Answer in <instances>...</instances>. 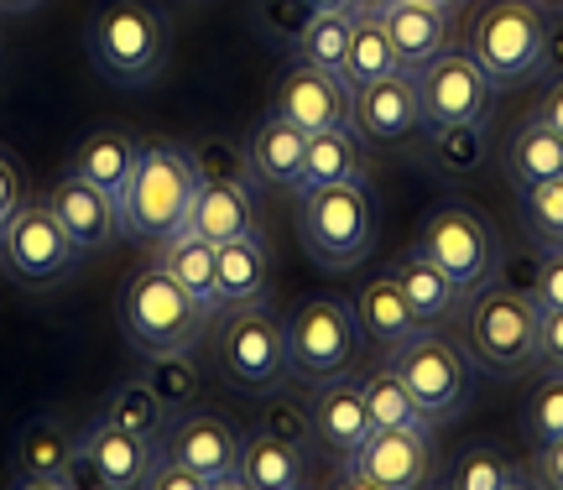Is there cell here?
<instances>
[{
    "label": "cell",
    "instance_id": "7dc6e473",
    "mask_svg": "<svg viewBox=\"0 0 563 490\" xmlns=\"http://www.w3.org/2000/svg\"><path fill=\"white\" fill-rule=\"evenodd\" d=\"M21 204H26V172H21L16 157L0 152V230H5V220H11Z\"/></svg>",
    "mask_w": 563,
    "mask_h": 490
},
{
    "label": "cell",
    "instance_id": "30bf717a",
    "mask_svg": "<svg viewBox=\"0 0 563 490\" xmlns=\"http://www.w3.org/2000/svg\"><path fill=\"white\" fill-rule=\"evenodd\" d=\"M340 480L350 490H418L439 480L433 428H376L361 449L340 459Z\"/></svg>",
    "mask_w": 563,
    "mask_h": 490
},
{
    "label": "cell",
    "instance_id": "bcb514c9",
    "mask_svg": "<svg viewBox=\"0 0 563 490\" xmlns=\"http://www.w3.org/2000/svg\"><path fill=\"white\" fill-rule=\"evenodd\" d=\"M538 366L563 370V308H543L538 319Z\"/></svg>",
    "mask_w": 563,
    "mask_h": 490
},
{
    "label": "cell",
    "instance_id": "6da1fadb",
    "mask_svg": "<svg viewBox=\"0 0 563 490\" xmlns=\"http://www.w3.org/2000/svg\"><path fill=\"white\" fill-rule=\"evenodd\" d=\"M538 319H543V308L532 292L511 282L481 287L464 313V355L485 376L517 381L527 370H538Z\"/></svg>",
    "mask_w": 563,
    "mask_h": 490
},
{
    "label": "cell",
    "instance_id": "8992f818",
    "mask_svg": "<svg viewBox=\"0 0 563 490\" xmlns=\"http://www.w3.org/2000/svg\"><path fill=\"white\" fill-rule=\"evenodd\" d=\"M282 328H287V376L308 387L350 376L365 355V334L350 298H308Z\"/></svg>",
    "mask_w": 563,
    "mask_h": 490
},
{
    "label": "cell",
    "instance_id": "44dd1931",
    "mask_svg": "<svg viewBox=\"0 0 563 490\" xmlns=\"http://www.w3.org/2000/svg\"><path fill=\"white\" fill-rule=\"evenodd\" d=\"M188 230L203 241H245L262 235V209H256V188L245 183H199L194 204H188Z\"/></svg>",
    "mask_w": 563,
    "mask_h": 490
},
{
    "label": "cell",
    "instance_id": "8d00e7d4",
    "mask_svg": "<svg viewBox=\"0 0 563 490\" xmlns=\"http://www.w3.org/2000/svg\"><path fill=\"white\" fill-rule=\"evenodd\" d=\"M141 381L157 391L167 412H188L194 408V397H199V366H194V355L188 349H167V355H146L141 360Z\"/></svg>",
    "mask_w": 563,
    "mask_h": 490
},
{
    "label": "cell",
    "instance_id": "7c38bea8",
    "mask_svg": "<svg viewBox=\"0 0 563 490\" xmlns=\"http://www.w3.org/2000/svg\"><path fill=\"white\" fill-rule=\"evenodd\" d=\"M214 345H220L224 376H235L241 387L277 391L287 381V328L277 313H266L262 298L230 308Z\"/></svg>",
    "mask_w": 563,
    "mask_h": 490
},
{
    "label": "cell",
    "instance_id": "5b68a950",
    "mask_svg": "<svg viewBox=\"0 0 563 490\" xmlns=\"http://www.w3.org/2000/svg\"><path fill=\"white\" fill-rule=\"evenodd\" d=\"M298 235L302 250L329 271H350L376 245V199L365 178L298 193Z\"/></svg>",
    "mask_w": 563,
    "mask_h": 490
},
{
    "label": "cell",
    "instance_id": "ab89813d",
    "mask_svg": "<svg viewBox=\"0 0 563 490\" xmlns=\"http://www.w3.org/2000/svg\"><path fill=\"white\" fill-rule=\"evenodd\" d=\"M308 21H313L308 0H256V32H262L277 53H287V58L298 53Z\"/></svg>",
    "mask_w": 563,
    "mask_h": 490
},
{
    "label": "cell",
    "instance_id": "f1b7e54d",
    "mask_svg": "<svg viewBox=\"0 0 563 490\" xmlns=\"http://www.w3.org/2000/svg\"><path fill=\"white\" fill-rule=\"evenodd\" d=\"M141 157V142L131 131H89L74 152V172L89 178L95 188H104L110 199H121V188L131 183V167Z\"/></svg>",
    "mask_w": 563,
    "mask_h": 490
},
{
    "label": "cell",
    "instance_id": "74e56055",
    "mask_svg": "<svg viewBox=\"0 0 563 490\" xmlns=\"http://www.w3.org/2000/svg\"><path fill=\"white\" fill-rule=\"evenodd\" d=\"M350 21L344 11H319V16L308 21V32H302L298 63H313V68H329V74H344V58H350Z\"/></svg>",
    "mask_w": 563,
    "mask_h": 490
},
{
    "label": "cell",
    "instance_id": "f546056e",
    "mask_svg": "<svg viewBox=\"0 0 563 490\" xmlns=\"http://www.w3.org/2000/svg\"><path fill=\"white\" fill-rule=\"evenodd\" d=\"M559 172H563V136L538 115L522 121L511 131V142H506V178L517 188H532L543 178H559Z\"/></svg>",
    "mask_w": 563,
    "mask_h": 490
},
{
    "label": "cell",
    "instance_id": "816d5d0a",
    "mask_svg": "<svg viewBox=\"0 0 563 490\" xmlns=\"http://www.w3.org/2000/svg\"><path fill=\"white\" fill-rule=\"evenodd\" d=\"M308 11H313V16H319V11H344V16H355L361 0H308Z\"/></svg>",
    "mask_w": 563,
    "mask_h": 490
},
{
    "label": "cell",
    "instance_id": "f907efd6",
    "mask_svg": "<svg viewBox=\"0 0 563 490\" xmlns=\"http://www.w3.org/2000/svg\"><path fill=\"white\" fill-rule=\"evenodd\" d=\"M532 115H538L543 125H553V131L563 136V79L548 83V89H543V100H538V110H532Z\"/></svg>",
    "mask_w": 563,
    "mask_h": 490
},
{
    "label": "cell",
    "instance_id": "9f6ffc18",
    "mask_svg": "<svg viewBox=\"0 0 563 490\" xmlns=\"http://www.w3.org/2000/svg\"><path fill=\"white\" fill-rule=\"evenodd\" d=\"M548 5H559V11H563V0H548Z\"/></svg>",
    "mask_w": 563,
    "mask_h": 490
},
{
    "label": "cell",
    "instance_id": "d590c367",
    "mask_svg": "<svg viewBox=\"0 0 563 490\" xmlns=\"http://www.w3.org/2000/svg\"><path fill=\"white\" fill-rule=\"evenodd\" d=\"M422 142L439 172L464 178L485 163V142H490V121H449V125H422Z\"/></svg>",
    "mask_w": 563,
    "mask_h": 490
},
{
    "label": "cell",
    "instance_id": "2e32d148",
    "mask_svg": "<svg viewBox=\"0 0 563 490\" xmlns=\"http://www.w3.org/2000/svg\"><path fill=\"white\" fill-rule=\"evenodd\" d=\"M42 204L53 209V220L63 225V235L79 245V256L110 250V245L121 241V204H115L104 188L89 183V178H79L74 167L53 183V193H47Z\"/></svg>",
    "mask_w": 563,
    "mask_h": 490
},
{
    "label": "cell",
    "instance_id": "ee69618b",
    "mask_svg": "<svg viewBox=\"0 0 563 490\" xmlns=\"http://www.w3.org/2000/svg\"><path fill=\"white\" fill-rule=\"evenodd\" d=\"M538 308H563V241L538 245V282H532Z\"/></svg>",
    "mask_w": 563,
    "mask_h": 490
},
{
    "label": "cell",
    "instance_id": "db71d44e",
    "mask_svg": "<svg viewBox=\"0 0 563 490\" xmlns=\"http://www.w3.org/2000/svg\"><path fill=\"white\" fill-rule=\"evenodd\" d=\"M422 5H443V11H454V5H460V0H422Z\"/></svg>",
    "mask_w": 563,
    "mask_h": 490
},
{
    "label": "cell",
    "instance_id": "d6a6232c",
    "mask_svg": "<svg viewBox=\"0 0 563 490\" xmlns=\"http://www.w3.org/2000/svg\"><path fill=\"white\" fill-rule=\"evenodd\" d=\"M439 486H454V490H527L532 486V475L527 465H517L506 449L496 444H475V449H464L449 470H443Z\"/></svg>",
    "mask_w": 563,
    "mask_h": 490
},
{
    "label": "cell",
    "instance_id": "1f68e13d",
    "mask_svg": "<svg viewBox=\"0 0 563 490\" xmlns=\"http://www.w3.org/2000/svg\"><path fill=\"white\" fill-rule=\"evenodd\" d=\"M100 417H104V423H115V428H125V433H141V438H162V433H167V423H173L167 402H162L157 391L141 381V370L104 391Z\"/></svg>",
    "mask_w": 563,
    "mask_h": 490
},
{
    "label": "cell",
    "instance_id": "277c9868",
    "mask_svg": "<svg viewBox=\"0 0 563 490\" xmlns=\"http://www.w3.org/2000/svg\"><path fill=\"white\" fill-rule=\"evenodd\" d=\"M209 313L183 282H173L162 266H141L121 287V334L141 355H167V349H194L209 328Z\"/></svg>",
    "mask_w": 563,
    "mask_h": 490
},
{
    "label": "cell",
    "instance_id": "7bdbcfd3",
    "mask_svg": "<svg viewBox=\"0 0 563 490\" xmlns=\"http://www.w3.org/2000/svg\"><path fill=\"white\" fill-rule=\"evenodd\" d=\"M256 428L277 433L287 444H308V438H313V412H308V402H298V397H272L262 408V417H256Z\"/></svg>",
    "mask_w": 563,
    "mask_h": 490
},
{
    "label": "cell",
    "instance_id": "b9f144b4",
    "mask_svg": "<svg viewBox=\"0 0 563 490\" xmlns=\"http://www.w3.org/2000/svg\"><path fill=\"white\" fill-rule=\"evenodd\" d=\"M527 433L538 438V444H548V438H559L563 433V370H548L543 387L527 397Z\"/></svg>",
    "mask_w": 563,
    "mask_h": 490
},
{
    "label": "cell",
    "instance_id": "d4e9b609",
    "mask_svg": "<svg viewBox=\"0 0 563 490\" xmlns=\"http://www.w3.org/2000/svg\"><path fill=\"white\" fill-rule=\"evenodd\" d=\"M308 475V444H287L262 428L241 438V490H302Z\"/></svg>",
    "mask_w": 563,
    "mask_h": 490
},
{
    "label": "cell",
    "instance_id": "f35d334b",
    "mask_svg": "<svg viewBox=\"0 0 563 490\" xmlns=\"http://www.w3.org/2000/svg\"><path fill=\"white\" fill-rule=\"evenodd\" d=\"M188 157H194V172H199V183H245V188H256V178H251V163H245V146H241V142H224V136H203V142L188 146Z\"/></svg>",
    "mask_w": 563,
    "mask_h": 490
},
{
    "label": "cell",
    "instance_id": "83f0119b",
    "mask_svg": "<svg viewBox=\"0 0 563 490\" xmlns=\"http://www.w3.org/2000/svg\"><path fill=\"white\" fill-rule=\"evenodd\" d=\"M391 277H397V287H402V298L412 303V313H418V324H422V328L460 319V303H464V298L454 292V282L443 277L439 266L422 256L418 245H412L402 261L391 266Z\"/></svg>",
    "mask_w": 563,
    "mask_h": 490
},
{
    "label": "cell",
    "instance_id": "484cf974",
    "mask_svg": "<svg viewBox=\"0 0 563 490\" xmlns=\"http://www.w3.org/2000/svg\"><path fill=\"white\" fill-rule=\"evenodd\" d=\"M266 287H272V250L262 245V235L214 245V308L256 303L266 298Z\"/></svg>",
    "mask_w": 563,
    "mask_h": 490
},
{
    "label": "cell",
    "instance_id": "52a82bcc",
    "mask_svg": "<svg viewBox=\"0 0 563 490\" xmlns=\"http://www.w3.org/2000/svg\"><path fill=\"white\" fill-rule=\"evenodd\" d=\"M543 32L548 11L538 0H490L470 26L464 53L481 63V74L496 89H517L543 74Z\"/></svg>",
    "mask_w": 563,
    "mask_h": 490
},
{
    "label": "cell",
    "instance_id": "e0dca14e",
    "mask_svg": "<svg viewBox=\"0 0 563 490\" xmlns=\"http://www.w3.org/2000/svg\"><path fill=\"white\" fill-rule=\"evenodd\" d=\"M350 100H355V131H361L365 142L397 146V142H407L412 131H422L418 79H412L407 68L386 74V79L361 83V89H355Z\"/></svg>",
    "mask_w": 563,
    "mask_h": 490
},
{
    "label": "cell",
    "instance_id": "f5cc1de1",
    "mask_svg": "<svg viewBox=\"0 0 563 490\" xmlns=\"http://www.w3.org/2000/svg\"><path fill=\"white\" fill-rule=\"evenodd\" d=\"M42 0H0V11H11V16H26V11H37Z\"/></svg>",
    "mask_w": 563,
    "mask_h": 490
},
{
    "label": "cell",
    "instance_id": "cb8c5ba5",
    "mask_svg": "<svg viewBox=\"0 0 563 490\" xmlns=\"http://www.w3.org/2000/svg\"><path fill=\"white\" fill-rule=\"evenodd\" d=\"M350 178H365V136L355 131V121L308 131L302 167H298V188H292V193L329 188V183H350Z\"/></svg>",
    "mask_w": 563,
    "mask_h": 490
},
{
    "label": "cell",
    "instance_id": "ac0fdd59",
    "mask_svg": "<svg viewBox=\"0 0 563 490\" xmlns=\"http://www.w3.org/2000/svg\"><path fill=\"white\" fill-rule=\"evenodd\" d=\"M74 449H79V433L63 417H53V412L26 417L16 428V444H11V480L21 490H58L63 465L74 459Z\"/></svg>",
    "mask_w": 563,
    "mask_h": 490
},
{
    "label": "cell",
    "instance_id": "8fae6325",
    "mask_svg": "<svg viewBox=\"0 0 563 490\" xmlns=\"http://www.w3.org/2000/svg\"><path fill=\"white\" fill-rule=\"evenodd\" d=\"M79 245L63 235L47 204H21L0 230V266L21 287H58L74 277Z\"/></svg>",
    "mask_w": 563,
    "mask_h": 490
},
{
    "label": "cell",
    "instance_id": "3957f363",
    "mask_svg": "<svg viewBox=\"0 0 563 490\" xmlns=\"http://www.w3.org/2000/svg\"><path fill=\"white\" fill-rule=\"evenodd\" d=\"M84 53L115 89H146L167 63V21L146 0H104L84 26Z\"/></svg>",
    "mask_w": 563,
    "mask_h": 490
},
{
    "label": "cell",
    "instance_id": "ffe728a7",
    "mask_svg": "<svg viewBox=\"0 0 563 490\" xmlns=\"http://www.w3.org/2000/svg\"><path fill=\"white\" fill-rule=\"evenodd\" d=\"M308 412H313V438H319L334 459H350V454H355L365 438L376 433L371 412H365L361 381H350V376H340V381H323L319 397L308 402Z\"/></svg>",
    "mask_w": 563,
    "mask_h": 490
},
{
    "label": "cell",
    "instance_id": "836d02e7",
    "mask_svg": "<svg viewBox=\"0 0 563 490\" xmlns=\"http://www.w3.org/2000/svg\"><path fill=\"white\" fill-rule=\"evenodd\" d=\"M361 397H365V412H371V423H376V428H433V423L422 417V408L412 402V391H407V381L397 376L391 360H382V366L365 370Z\"/></svg>",
    "mask_w": 563,
    "mask_h": 490
},
{
    "label": "cell",
    "instance_id": "60d3db41",
    "mask_svg": "<svg viewBox=\"0 0 563 490\" xmlns=\"http://www.w3.org/2000/svg\"><path fill=\"white\" fill-rule=\"evenodd\" d=\"M522 220L532 230L538 245H559L563 241V172L543 178V183L522 188Z\"/></svg>",
    "mask_w": 563,
    "mask_h": 490
},
{
    "label": "cell",
    "instance_id": "c3c4849f",
    "mask_svg": "<svg viewBox=\"0 0 563 490\" xmlns=\"http://www.w3.org/2000/svg\"><path fill=\"white\" fill-rule=\"evenodd\" d=\"M532 486H548V490H563V433L559 438H548L538 444V459H532Z\"/></svg>",
    "mask_w": 563,
    "mask_h": 490
},
{
    "label": "cell",
    "instance_id": "5bb4252c",
    "mask_svg": "<svg viewBox=\"0 0 563 490\" xmlns=\"http://www.w3.org/2000/svg\"><path fill=\"white\" fill-rule=\"evenodd\" d=\"M241 438L245 433L220 412H178V423H167V454L209 490H241Z\"/></svg>",
    "mask_w": 563,
    "mask_h": 490
},
{
    "label": "cell",
    "instance_id": "4fadbf2b",
    "mask_svg": "<svg viewBox=\"0 0 563 490\" xmlns=\"http://www.w3.org/2000/svg\"><path fill=\"white\" fill-rule=\"evenodd\" d=\"M418 100L422 125H449V121H490L496 110V83L481 74V63L470 53H433L418 74Z\"/></svg>",
    "mask_w": 563,
    "mask_h": 490
},
{
    "label": "cell",
    "instance_id": "9a60e30c",
    "mask_svg": "<svg viewBox=\"0 0 563 490\" xmlns=\"http://www.w3.org/2000/svg\"><path fill=\"white\" fill-rule=\"evenodd\" d=\"M355 89L329 74V68H313V63H292L287 74L272 89V110L282 121H292L298 131H323V125H344L355 121Z\"/></svg>",
    "mask_w": 563,
    "mask_h": 490
},
{
    "label": "cell",
    "instance_id": "f6af8a7d",
    "mask_svg": "<svg viewBox=\"0 0 563 490\" xmlns=\"http://www.w3.org/2000/svg\"><path fill=\"white\" fill-rule=\"evenodd\" d=\"M141 490H209L199 480V475L188 470L183 459H173V454L162 449L157 459H152V470H146V480H141Z\"/></svg>",
    "mask_w": 563,
    "mask_h": 490
},
{
    "label": "cell",
    "instance_id": "4316f807",
    "mask_svg": "<svg viewBox=\"0 0 563 490\" xmlns=\"http://www.w3.org/2000/svg\"><path fill=\"white\" fill-rule=\"evenodd\" d=\"M350 308H355V319H361V334L371 339V345H382V349H397L407 334H418L422 328L391 271H386V277H365L361 292L350 298Z\"/></svg>",
    "mask_w": 563,
    "mask_h": 490
},
{
    "label": "cell",
    "instance_id": "7402d4cb",
    "mask_svg": "<svg viewBox=\"0 0 563 490\" xmlns=\"http://www.w3.org/2000/svg\"><path fill=\"white\" fill-rule=\"evenodd\" d=\"M245 163H251V178L256 188H298V167H302V146H308V131H298L292 121H282L277 110H266L262 121L251 125L245 136Z\"/></svg>",
    "mask_w": 563,
    "mask_h": 490
},
{
    "label": "cell",
    "instance_id": "603a6c76",
    "mask_svg": "<svg viewBox=\"0 0 563 490\" xmlns=\"http://www.w3.org/2000/svg\"><path fill=\"white\" fill-rule=\"evenodd\" d=\"M376 16H382L386 37H391L397 68H407V74H418L422 63L433 58V53H443V42H449V11H443V5H422V0H386Z\"/></svg>",
    "mask_w": 563,
    "mask_h": 490
},
{
    "label": "cell",
    "instance_id": "11a10c76",
    "mask_svg": "<svg viewBox=\"0 0 563 490\" xmlns=\"http://www.w3.org/2000/svg\"><path fill=\"white\" fill-rule=\"evenodd\" d=\"M361 5H365V11H382V5H386V0H361Z\"/></svg>",
    "mask_w": 563,
    "mask_h": 490
},
{
    "label": "cell",
    "instance_id": "4dcf8cb0",
    "mask_svg": "<svg viewBox=\"0 0 563 490\" xmlns=\"http://www.w3.org/2000/svg\"><path fill=\"white\" fill-rule=\"evenodd\" d=\"M157 266L173 282L188 287L203 308H214V241H203V235H194V230L183 225L157 241ZM214 313H220V308H214Z\"/></svg>",
    "mask_w": 563,
    "mask_h": 490
},
{
    "label": "cell",
    "instance_id": "681fc988",
    "mask_svg": "<svg viewBox=\"0 0 563 490\" xmlns=\"http://www.w3.org/2000/svg\"><path fill=\"white\" fill-rule=\"evenodd\" d=\"M543 74H548V79H563V16H548V32H543Z\"/></svg>",
    "mask_w": 563,
    "mask_h": 490
},
{
    "label": "cell",
    "instance_id": "ba28073f",
    "mask_svg": "<svg viewBox=\"0 0 563 490\" xmlns=\"http://www.w3.org/2000/svg\"><path fill=\"white\" fill-rule=\"evenodd\" d=\"M418 250L454 282L460 298H475V292L490 287L496 271H501V241H496L490 220L470 204L433 209L418 230Z\"/></svg>",
    "mask_w": 563,
    "mask_h": 490
},
{
    "label": "cell",
    "instance_id": "9c48e42d",
    "mask_svg": "<svg viewBox=\"0 0 563 490\" xmlns=\"http://www.w3.org/2000/svg\"><path fill=\"white\" fill-rule=\"evenodd\" d=\"M391 366H397V376L407 381L412 402L422 408V417H428L433 428L454 423V417L470 408V397H475V370H470V355H464L460 345L439 339L433 328L407 334L402 345L391 349Z\"/></svg>",
    "mask_w": 563,
    "mask_h": 490
},
{
    "label": "cell",
    "instance_id": "d6986e66",
    "mask_svg": "<svg viewBox=\"0 0 563 490\" xmlns=\"http://www.w3.org/2000/svg\"><path fill=\"white\" fill-rule=\"evenodd\" d=\"M79 444H84V454H89L95 480H100L104 490H141L152 459H157V438L125 433V428H115V423H104V417H95V423L79 433Z\"/></svg>",
    "mask_w": 563,
    "mask_h": 490
},
{
    "label": "cell",
    "instance_id": "e575fe53",
    "mask_svg": "<svg viewBox=\"0 0 563 490\" xmlns=\"http://www.w3.org/2000/svg\"><path fill=\"white\" fill-rule=\"evenodd\" d=\"M386 74H397V53H391V37H386V26L376 11H355L350 21V58H344V74L340 79L350 89H361L371 79H386Z\"/></svg>",
    "mask_w": 563,
    "mask_h": 490
},
{
    "label": "cell",
    "instance_id": "7a4b0ae2",
    "mask_svg": "<svg viewBox=\"0 0 563 490\" xmlns=\"http://www.w3.org/2000/svg\"><path fill=\"white\" fill-rule=\"evenodd\" d=\"M199 193V172L188 146L178 142H152L141 146L136 167H131V183L121 188V235L131 241H152L188 225V204Z\"/></svg>",
    "mask_w": 563,
    "mask_h": 490
}]
</instances>
